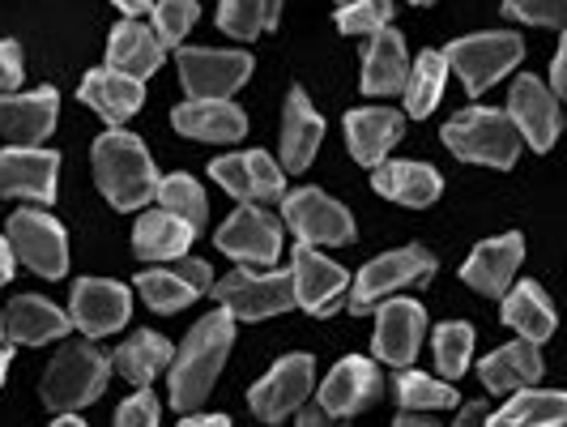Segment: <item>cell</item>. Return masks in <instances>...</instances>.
<instances>
[{
    "mask_svg": "<svg viewBox=\"0 0 567 427\" xmlns=\"http://www.w3.org/2000/svg\"><path fill=\"white\" fill-rule=\"evenodd\" d=\"M82 103L85 108H94L107 124H124L128 115L142 112L145 85L137 82V78H128V73H120V69L107 64V69H94V73L82 82Z\"/></svg>",
    "mask_w": 567,
    "mask_h": 427,
    "instance_id": "cell-25",
    "label": "cell"
},
{
    "mask_svg": "<svg viewBox=\"0 0 567 427\" xmlns=\"http://www.w3.org/2000/svg\"><path fill=\"white\" fill-rule=\"evenodd\" d=\"M171 355H175V350H171V342L163 338V334L142 329V334H133V338L112 355V372H120V376L133 380V385H150V380L171 364Z\"/></svg>",
    "mask_w": 567,
    "mask_h": 427,
    "instance_id": "cell-34",
    "label": "cell"
},
{
    "mask_svg": "<svg viewBox=\"0 0 567 427\" xmlns=\"http://www.w3.org/2000/svg\"><path fill=\"white\" fill-rule=\"evenodd\" d=\"M171 124L184 138H193V142H218V145L239 142L248 133V115L239 112L235 103H227V99H188V103H179L171 112Z\"/></svg>",
    "mask_w": 567,
    "mask_h": 427,
    "instance_id": "cell-22",
    "label": "cell"
},
{
    "mask_svg": "<svg viewBox=\"0 0 567 427\" xmlns=\"http://www.w3.org/2000/svg\"><path fill=\"white\" fill-rule=\"evenodd\" d=\"M426 334V313L414 299H389L375 316V355L393 368H410Z\"/></svg>",
    "mask_w": 567,
    "mask_h": 427,
    "instance_id": "cell-21",
    "label": "cell"
},
{
    "mask_svg": "<svg viewBox=\"0 0 567 427\" xmlns=\"http://www.w3.org/2000/svg\"><path fill=\"white\" fill-rule=\"evenodd\" d=\"M13 278V248H9V240L0 235V286Z\"/></svg>",
    "mask_w": 567,
    "mask_h": 427,
    "instance_id": "cell-48",
    "label": "cell"
},
{
    "mask_svg": "<svg viewBox=\"0 0 567 427\" xmlns=\"http://www.w3.org/2000/svg\"><path fill=\"white\" fill-rule=\"evenodd\" d=\"M520 256H525V240H520V235L483 240V244L470 253L461 278L474 286V291H483V295H504L512 286V278H516V270H520Z\"/></svg>",
    "mask_w": 567,
    "mask_h": 427,
    "instance_id": "cell-23",
    "label": "cell"
},
{
    "mask_svg": "<svg viewBox=\"0 0 567 427\" xmlns=\"http://www.w3.org/2000/svg\"><path fill=\"white\" fill-rule=\"evenodd\" d=\"M520 57H525V43H520V34H512V30L470 34V39L449 43V52H444L449 69H456V78L465 82L470 94H483L486 85H495L504 73H512Z\"/></svg>",
    "mask_w": 567,
    "mask_h": 427,
    "instance_id": "cell-5",
    "label": "cell"
},
{
    "mask_svg": "<svg viewBox=\"0 0 567 427\" xmlns=\"http://www.w3.org/2000/svg\"><path fill=\"white\" fill-rule=\"evenodd\" d=\"M410 4H431V0H410Z\"/></svg>",
    "mask_w": 567,
    "mask_h": 427,
    "instance_id": "cell-52",
    "label": "cell"
},
{
    "mask_svg": "<svg viewBox=\"0 0 567 427\" xmlns=\"http://www.w3.org/2000/svg\"><path fill=\"white\" fill-rule=\"evenodd\" d=\"M278 13H282V0H223L218 27L235 39H256L260 30H274Z\"/></svg>",
    "mask_w": 567,
    "mask_h": 427,
    "instance_id": "cell-38",
    "label": "cell"
},
{
    "mask_svg": "<svg viewBox=\"0 0 567 427\" xmlns=\"http://www.w3.org/2000/svg\"><path fill=\"white\" fill-rule=\"evenodd\" d=\"M478 419H483V406H478V401H474V406H465V410H461V424H478Z\"/></svg>",
    "mask_w": 567,
    "mask_h": 427,
    "instance_id": "cell-50",
    "label": "cell"
},
{
    "mask_svg": "<svg viewBox=\"0 0 567 427\" xmlns=\"http://www.w3.org/2000/svg\"><path fill=\"white\" fill-rule=\"evenodd\" d=\"M60 115V99L52 85H39L30 94H0V138L13 145H39L52 138Z\"/></svg>",
    "mask_w": 567,
    "mask_h": 427,
    "instance_id": "cell-19",
    "label": "cell"
},
{
    "mask_svg": "<svg viewBox=\"0 0 567 427\" xmlns=\"http://www.w3.org/2000/svg\"><path fill=\"white\" fill-rule=\"evenodd\" d=\"M393 389H398V401L401 410H419V415H435V410H453L456 401V389L449 380H431L426 372H398V380H393Z\"/></svg>",
    "mask_w": 567,
    "mask_h": 427,
    "instance_id": "cell-37",
    "label": "cell"
},
{
    "mask_svg": "<svg viewBox=\"0 0 567 427\" xmlns=\"http://www.w3.org/2000/svg\"><path fill=\"white\" fill-rule=\"evenodd\" d=\"M209 175L239 201H260V205H265V201H282V193H286L282 167H278L269 154H260V150H244V154L214 159V163H209Z\"/></svg>",
    "mask_w": 567,
    "mask_h": 427,
    "instance_id": "cell-16",
    "label": "cell"
},
{
    "mask_svg": "<svg viewBox=\"0 0 567 427\" xmlns=\"http://www.w3.org/2000/svg\"><path fill=\"white\" fill-rule=\"evenodd\" d=\"M60 159L39 145H9L0 150V197H22L34 205L56 201Z\"/></svg>",
    "mask_w": 567,
    "mask_h": 427,
    "instance_id": "cell-13",
    "label": "cell"
},
{
    "mask_svg": "<svg viewBox=\"0 0 567 427\" xmlns=\"http://www.w3.org/2000/svg\"><path fill=\"white\" fill-rule=\"evenodd\" d=\"M504 13L516 22H534V27H564L567 0H504Z\"/></svg>",
    "mask_w": 567,
    "mask_h": 427,
    "instance_id": "cell-43",
    "label": "cell"
},
{
    "mask_svg": "<svg viewBox=\"0 0 567 427\" xmlns=\"http://www.w3.org/2000/svg\"><path fill=\"white\" fill-rule=\"evenodd\" d=\"M0 334H4V321H0Z\"/></svg>",
    "mask_w": 567,
    "mask_h": 427,
    "instance_id": "cell-53",
    "label": "cell"
},
{
    "mask_svg": "<svg viewBox=\"0 0 567 427\" xmlns=\"http://www.w3.org/2000/svg\"><path fill=\"white\" fill-rule=\"evenodd\" d=\"M4 368H9V346H0V380H4Z\"/></svg>",
    "mask_w": 567,
    "mask_h": 427,
    "instance_id": "cell-51",
    "label": "cell"
},
{
    "mask_svg": "<svg viewBox=\"0 0 567 427\" xmlns=\"http://www.w3.org/2000/svg\"><path fill=\"white\" fill-rule=\"evenodd\" d=\"M435 368L444 372L449 380L456 376H465L470 368V355H474V329L465 325V321H444L440 329H435Z\"/></svg>",
    "mask_w": 567,
    "mask_h": 427,
    "instance_id": "cell-40",
    "label": "cell"
},
{
    "mask_svg": "<svg viewBox=\"0 0 567 427\" xmlns=\"http://www.w3.org/2000/svg\"><path fill=\"white\" fill-rule=\"evenodd\" d=\"M550 94H567V43H559V52H555V90Z\"/></svg>",
    "mask_w": 567,
    "mask_h": 427,
    "instance_id": "cell-46",
    "label": "cell"
},
{
    "mask_svg": "<svg viewBox=\"0 0 567 427\" xmlns=\"http://www.w3.org/2000/svg\"><path fill=\"white\" fill-rule=\"evenodd\" d=\"M312 380H316V364L312 355H286L274 364V372L265 380H256L248 401H252V415L265 419V424H282L290 419L308 394H312Z\"/></svg>",
    "mask_w": 567,
    "mask_h": 427,
    "instance_id": "cell-11",
    "label": "cell"
},
{
    "mask_svg": "<svg viewBox=\"0 0 567 427\" xmlns=\"http://www.w3.org/2000/svg\"><path fill=\"white\" fill-rule=\"evenodd\" d=\"M115 9H124L128 18H142V13H150L154 9V0H112Z\"/></svg>",
    "mask_w": 567,
    "mask_h": 427,
    "instance_id": "cell-49",
    "label": "cell"
},
{
    "mask_svg": "<svg viewBox=\"0 0 567 427\" xmlns=\"http://www.w3.org/2000/svg\"><path fill=\"white\" fill-rule=\"evenodd\" d=\"M214 299L235 321H265L286 308H295V278L290 274H252V270H230L214 286Z\"/></svg>",
    "mask_w": 567,
    "mask_h": 427,
    "instance_id": "cell-7",
    "label": "cell"
},
{
    "mask_svg": "<svg viewBox=\"0 0 567 427\" xmlns=\"http://www.w3.org/2000/svg\"><path fill=\"white\" fill-rule=\"evenodd\" d=\"M4 240L13 248V261L30 265L43 278H64V270H69V240H64V227H60L52 214H43V210H18L9 218V235Z\"/></svg>",
    "mask_w": 567,
    "mask_h": 427,
    "instance_id": "cell-8",
    "label": "cell"
},
{
    "mask_svg": "<svg viewBox=\"0 0 567 427\" xmlns=\"http://www.w3.org/2000/svg\"><path fill=\"white\" fill-rule=\"evenodd\" d=\"M504 321H508V329H516L529 342H546L555 334V308L538 283L512 286L508 299H504Z\"/></svg>",
    "mask_w": 567,
    "mask_h": 427,
    "instance_id": "cell-33",
    "label": "cell"
},
{
    "mask_svg": "<svg viewBox=\"0 0 567 427\" xmlns=\"http://www.w3.org/2000/svg\"><path fill=\"white\" fill-rule=\"evenodd\" d=\"M483 385L491 394H516V389H525V385H534L542 376V355H538V342L520 338V342H508V346H499L495 355H486L483 368Z\"/></svg>",
    "mask_w": 567,
    "mask_h": 427,
    "instance_id": "cell-31",
    "label": "cell"
},
{
    "mask_svg": "<svg viewBox=\"0 0 567 427\" xmlns=\"http://www.w3.org/2000/svg\"><path fill=\"white\" fill-rule=\"evenodd\" d=\"M567 419V398L564 394H555V389H516V398L504 401L499 406V415H495V424H508V427H559Z\"/></svg>",
    "mask_w": 567,
    "mask_h": 427,
    "instance_id": "cell-35",
    "label": "cell"
},
{
    "mask_svg": "<svg viewBox=\"0 0 567 427\" xmlns=\"http://www.w3.org/2000/svg\"><path fill=\"white\" fill-rule=\"evenodd\" d=\"M405 73H410L405 39L398 30L380 27L363 52V94H398L405 85Z\"/></svg>",
    "mask_w": 567,
    "mask_h": 427,
    "instance_id": "cell-30",
    "label": "cell"
},
{
    "mask_svg": "<svg viewBox=\"0 0 567 427\" xmlns=\"http://www.w3.org/2000/svg\"><path fill=\"white\" fill-rule=\"evenodd\" d=\"M230 342H235V316L227 308L200 316L193 325V334L184 338V346L171 355V406L179 410H197L200 401L209 398L218 372L227 364Z\"/></svg>",
    "mask_w": 567,
    "mask_h": 427,
    "instance_id": "cell-1",
    "label": "cell"
},
{
    "mask_svg": "<svg viewBox=\"0 0 567 427\" xmlns=\"http://www.w3.org/2000/svg\"><path fill=\"white\" fill-rule=\"evenodd\" d=\"M324 138V120L316 115V108L308 103V94L295 85L286 99V120H282V167L303 171L312 167L316 150Z\"/></svg>",
    "mask_w": 567,
    "mask_h": 427,
    "instance_id": "cell-28",
    "label": "cell"
},
{
    "mask_svg": "<svg viewBox=\"0 0 567 427\" xmlns=\"http://www.w3.org/2000/svg\"><path fill=\"white\" fill-rule=\"evenodd\" d=\"M444 145L465 163H483V167L508 171L520 154V133L508 120V112H491V108H470L449 120Z\"/></svg>",
    "mask_w": 567,
    "mask_h": 427,
    "instance_id": "cell-3",
    "label": "cell"
},
{
    "mask_svg": "<svg viewBox=\"0 0 567 427\" xmlns=\"http://www.w3.org/2000/svg\"><path fill=\"white\" fill-rule=\"evenodd\" d=\"M107 64L120 69V73H128V78H137V82H145L163 64V43L142 22H120L112 30V43H107Z\"/></svg>",
    "mask_w": 567,
    "mask_h": 427,
    "instance_id": "cell-32",
    "label": "cell"
},
{
    "mask_svg": "<svg viewBox=\"0 0 567 427\" xmlns=\"http://www.w3.org/2000/svg\"><path fill=\"white\" fill-rule=\"evenodd\" d=\"M158 419H163V406H158V398L145 385H137V394L124 398V406L115 410V424L120 427H158Z\"/></svg>",
    "mask_w": 567,
    "mask_h": 427,
    "instance_id": "cell-44",
    "label": "cell"
},
{
    "mask_svg": "<svg viewBox=\"0 0 567 427\" xmlns=\"http://www.w3.org/2000/svg\"><path fill=\"white\" fill-rule=\"evenodd\" d=\"M209 286H214L209 265L205 261H184V256H179V265L145 270L142 278H137V291H142V299L154 313H179V308H188L200 291H209Z\"/></svg>",
    "mask_w": 567,
    "mask_h": 427,
    "instance_id": "cell-20",
    "label": "cell"
},
{
    "mask_svg": "<svg viewBox=\"0 0 567 427\" xmlns=\"http://www.w3.org/2000/svg\"><path fill=\"white\" fill-rule=\"evenodd\" d=\"M282 218L295 231L299 244H350L354 240V218L341 201L324 197L320 189H295L282 193Z\"/></svg>",
    "mask_w": 567,
    "mask_h": 427,
    "instance_id": "cell-9",
    "label": "cell"
},
{
    "mask_svg": "<svg viewBox=\"0 0 567 427\" xmlns=\"http://www.w3.org/2000/svg\"><path fill=\"white\" fill-rule=\"evenodd\" d=\"M435 274V256L419 248V244H410V248H398V253H384L368 261L363 270H359V278H354V291H350V313H371L384 295H393L398 286H414V283H426Z\"/></svg>",
    "mask_w": 567,
    "mask_h": 427,
    "instance_id": "cell-6",
    "label": "cell"
},
{
    "mask_svg": "<svg viewBox=\"0 0 567 427\" xmlns=\"http://www.w3.org/2000/svg\"><path fill=\"white\" fill-rule=\"evenodd\" d=\"M401 133H405V115L393 108H359L346 115V145L363 167L384 163V154L398 145Z\"/></svg>",
    "mask_w": 567,
    "mask_h": 427,
    "instance_id": "cell-24",
    "label": "cell"
},
{
    "mask_svg": "<svg viewBox=\"0 0 567 427\" xmlns=\"http://www.w3.org/2000/svg\"><path fill=\"white\" fill-rule=\"evenodd\" d=\"M290 278H295V304L312 316L338 313L341 295L350 286V274L333 265L329 256H320L312 244H299L295 261H290Z\"/></svg>",
    "mask_w": 567,
    "mask_h": 427,
    "instance_id": "cell-14",
    "label": "cell"
},
{
    "mask_svg": "<svg viewBox=\"0 0 567 427\" xmlns=\"http://www.w3.org/2000/svg\"><path fill=\"white\" fill-rule=\"evenodd\" d=\"M214 244L244 265H274L282 256V223L274 214H265L256 201H244L218 227Z\"/></svg>",
    "mask_w": 567,
    "mask_h": 427,
    "instance_id": "cell-10",
    "label": "cell"
},
{
    "mask_svg": "<svg viewBox=\"0 0 567 427\" xmlns=\"http://www.w3.org/2000/svg\"><path fill=\"white\" fill-rule=\"evenodd\" d=\"M22 82V48L13 39H0V90H18Z\"/></svg>",
    "mask_w": 567,
    "mask_h": 427,
    "instance_id": "cell-45",
    "label": "cell"
},
{
    "mask_svg": "<svg viewBox=\"0 0 567 427\" xmlns=\"http://www.w3.org/2000/svg\"><path fill=\"white\" fill-rule=\"evenodd\" d=\"M154 197L163 210L171 214H179L184 223H193V227H205V218H209V205H205V193H200V184L193 175H184V171H175L167 180H158V189H154Z\"/></svg>",
    "mask_w": 567,
    "mask_h": 427,
    "instance_id": "cell-39",
    "label": "cell"
},
{
    "mask_svg": "<svg viewBox=\"0 0 567 427\" xmlns=\"http://www.w3.org/2000/svg\"><path fill=\"white\" fill-rule=\"evenodd\" d=\"M389 18H393V0H350V4H338L341 34H375L380 27H389Z\"/></svg>",
    "mask_w": 567,
    "mask_h": 427,
    "instance_id": "cell-42",
    "label": "cell"
},
{
    "mask_svg": "<svg viewBox=\"0 0 567 427\" xmlns=\"http://www.w3.org/2000/svg\"><path fill=\"white\" fill-rule=\"evenodd\" d=\"M94 180L115 210H137L158 189V171L150 163V150L142 145V138L120 133V129L103 133L94 142Z\"/></svg>",
    "mask_w": 567,
    "mask_h": 427,
    "instance_id": "cell-2",
    "label": "cell"
},
{
    "mask_svg": "<svg viewBox=\"0 0 567 427\" xmlns=\"http://www.w3.org/2000/svg\"><path fill=\"white\" fill-rule=\"evenodd\" d=\"M150 13H154V34H158L163 48L184 43V34L197 27V18H200L197 0H158Z\"/></svg>",
    "mask_w": 567,
    "mask_h": 427,
    "instance_id": "cell-41",
    "label": "cell"
},
{
    "mask_svg": "<svg viewBox=\"0 0 567 427\" xmlns=\"http://www.w3.org/2000/svg\"><path fill=\"white\" fill-rule=\"evenodd\" d=\"M508 120L516 124L520 142H529L542 154L559 138V94H550L538 78H516L508 94Z\"/></svg>",
    "mask_w": 567,
    "mask_h": 427,
    "instance_id": "cell-18",
    "label": "cell"
},
{
    "mask_svg": "<svg viewBox=\"0 0 567 427\" xmlns=\"http://www.w3.org/2000/svg\"><path fill=\"white\" fill-rule=\"evenodd\" d=\"M4 321V334L13 342H27V346H43V342H56L73 329L69 313H60L56 304H48L43 295H18L9 304Z\"/></svg>",
    "mask_w": 567,
    "mask_h": 427,
    "instance_id": "cell-27",
    "label": "cell"
},
{
    "mask_svg": "<svg viewBox=\"0 0 567 427\" xmlns=\"http://www.w3.org/2000/svg\"><path fill=\"white\" fill-rule=\"evenodd\" d=\"M193 240H197V227L158 205L142 214V223L133 227V253L142 261H179L193 248Z\"/></svg>",
    "mask_w": 567,
    "mask_h": 427,
    "instance_id": "cell-26",
    "label": "cell"
},
{
    "mask_svg": "<svg viewBox=\"0 0 567 427\" xmlns=\"http://www.w3.org/2000/svg\"><path fill=\"white\" fill-rule=\"evenodd\" d=\"M444 78H449V60L444 52H431L426 48L423 57L410 64V73H405V112L410 115H431L435 112V103H440V94H444Z\"/></svg>",
    "mask_w": 567,
    "mask_h": 427,
    "instance_id": "cell-36",
    "label": "cell"
},
{
    "mask_svg": "<svg viewBox=\"0 0 567 427\" xmlns=\"http://www.w3.org/2000/svg\"><path fill=\"white\" fill-rule=\"evenodd\" d=\"M107 380H112V359L90 342H73L43 372V401L52 410H82L107 389Z\"/></svg>",
    "mask_w": 567,
    "mask_h": 427,
    "instance_id": "cell-4",
    "label": "cell"
},
{
    "mask_svg": "<svg viewBox=\"0 0 567 427\" xmlns=\"http://www.w3.org/2000/svg\"><path fill=\"white\" fill-rule=\"evenodd\" d=\"M380 368L363 359V355H350L341 359L338 368L329 372V380L320 385V410L324 419H350L359 410H368L371 401L380 398Z\"/></svg>",
    "mask_w": 567,
    "mask_h": 427,
    "instance_id": "cell-17",
    "label": "cell"
},
{
    "mask_svg": "<svg viewBox=\"0 0 567 427\" xmlns=\"http://www.w3.org/2000/svg\"><path fill=\"white\" fill-rule=\"evenodd\" d=\"M371 189H375L380 197L401 201V205H414V210H419V205H431V201L440 197L444 180H440V171L426 167V163H375Z\"/></svg>",
    "mask_w": 567,
    "mask_h": 427,
    "instance_id": "cell-29",
    "label": "cell"
},
{
    "mask_svg": "<svg viewBox=\"0 0 567 427\" xmlns=\"http://www.w3.org/2000/svg\"><path fill=\"white\" fill-rule=\"evenodd\" d=\"M227 415H197V410H184V427H227Z\"/></svg>",
    "mask_w": 567,
    "mask_h": 427,
    "instance_id": "cell-47",
    "label": "cell"
},
{
    "mask_svg": "<svg viewBox=\"0 0 567 427\" xmlns=\"http://www.w3.org/2000/svg\"><path fill=\"white\" fill-rule=\"evenodd\" d=\"M338 4H350V0H338Z\"/></svg>",
    "mask_w": 567,
    "mask_h": 427,
    "instance_id": "cell-54",
    "label": "cell"
},
{
    "mask_svg": "<svg viewBox=\"0 0 567 427\" xmlns=\"http://www.w3.org/2000/svg\"><path fill=\"white\" fill-rule=\"evenodd\" d=\"M133 316V295L112 278H82L73 286V304H69V321L90 334V338H103L124 329Z\"/></svg>",
    "mask_w": 567,
    "mask_h": 427,
    "instance_id": "cell-15",
    "label": "cell"
},
{
    "mask_svg": "<svg viewBox=\"0 0 567 427\" xmlns=\"http://www.w3.org/2000/svg\"><path fill=\"white\" fill-rule=\"evenodd\" d=\"M179 82L193 99H227L252 78L248 52H214V48H184L179 57Z\"/></svg>",
    "mask_w": 567,
    "mask_h": 427,
    "instance_id": "cell-12",
    "label": "cell"
}]
</instances>
